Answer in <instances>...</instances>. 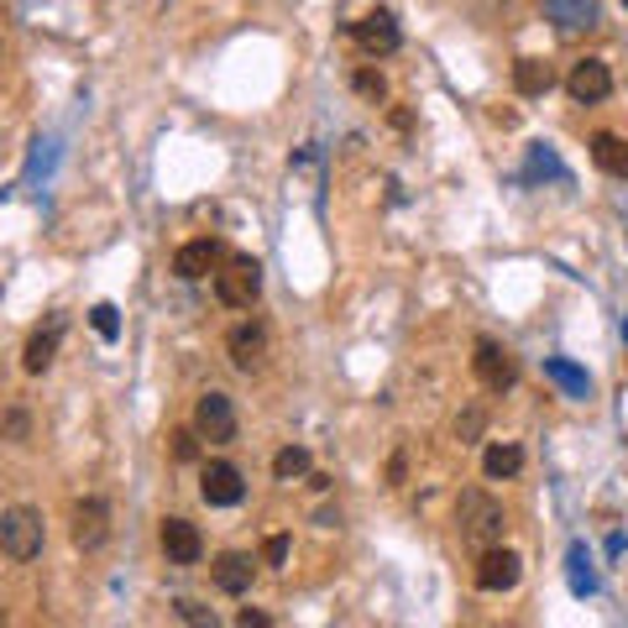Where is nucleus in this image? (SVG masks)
Masks as SVG:
<instances>
[{
    "label": "nucleus",
    "mask_w": 628,
    "mask_h": 628,
    "mask_svg": "<svg viewBox=\"0 0 628 628\" xmlns=\"http://www.w3.org/2000/svg\"><path fill=\"white\" fill-rule=\"evenodd\" d=\"M105 539H111V503H105V498H85V503L74 509V544L90 555Z\"/></svg>",
    "instance_id": "nucleus-10"
},
{
    "label": "nucleus",
    "mask_w": 628,
    "mask_h": 628,
    "mask_svg": "<svg viewBox=\"0 0 628 628\" xmlns=\"http://www.w3.org/2000/svg\"><path fill=\"white\" fill-rule=\"evenodd\" d=\"M0 628H11V624H5V602H0Z\"/></svg>",
    "instance_id": "nucleus-33"
},
{
    "label": "nucleus",
    "mask_w": 628,
    "mask_h": 628,
    "mask_svg": "<svg viewBox=\"0 0 628 628\" xmlns=\"http://www.w3.org/2000/svg\"><path fill=\"white\" fill-rule=\"evenodd\" d=\"M262 561H268V566H283V561H289V535H272L268 544H262Z\"/></svg>",
    "instance_id": "nucleus-27"
},
{
    "label": "nucleus",
    "mask_w": 628,
    "mask_h": 628,
    "mask_svg": "<svg viewBox=\"0 0 628 628\" xmlns=\"http://www.w3.org/2000/svg\"><path fill=\"white\" fill-rule=\"evenodd\" d=\"M90 325H94V335H100V341H116V335H120V309H116V304H94Z\"/></svg>",
    "instance_id": "nucleus-23"
},
{
    "label": "nucleus",
    "mask_w": 628,
    "mask_h": 628,
    "mask_svg": "<svg viewBox=\"0 0 628 628\" xmlns=\"http://www.w3.org/2000/svg\"><path fill=\"white\" fill-rule=\"evenodd\" d=\"M241 492H246V482L231 461H209L205 477H200V498H205L209 509H236Z\"/></svg>",
    "instance_id": "nucleus-8"
},
{
    "label": "nucleus",
    "mask_w": 628,
    "mask_h": 628,
    "mask_svg": "<svg viewBox=\"0 0 628 628\" xmlns=\"http://www.w3.org/2000/svg\"><path fill=\"white\" fill-rule=\"evenodd\" d=\"M472 372H477V383L487 393H509L518 383V361H513L509 346H498V341H477V357H472Z\"/></svg>",
    "instance_id": "nucleus-5"
},
{
    "label": "nucleus",
    "mask_w": 628,
    "mask_h": 628,
    "mask_svg": "<svg viewBox=\"0 0 628 628\" xmlns=\"http://www.w3.org/2000/svg\"><path fill=\"white\" fill-rule=\"evenodd\" d=\"M179 618H183L189 628H220L215 607H205V602H194V598H183V602H179Z\"/></svg>",
    "instance_id": "nucleus-24"
},
{
    "label": "nucleus",
    "mask_w": 628,
    "mask_h": 628,
    "mask_svg": "<svg viewBox=\"0 0 628 628\" xmlns=\"http://www.w3.org/2000/svg\"><path fill=\"white\" fill-rule=\"evenodd\" d=\"M592 163H598L602 174H613V179H628V142L613 137V131H598L592 137Z\"/></svg>",
    "instance_id": "nucleus-19"
},
{
    "label": "nucleus",
    "mask_w": 628,
    "mask_h": 628,
    "mask_svg": "<svg viewBox=\"0 0 628 628\" xmlns=\"http://www.w3.org/2000/svg\"><path fill=\"white\" fill-rule=\"evenodd\" d=\"M518 466H524V450L513 446V440H492V446L482 450V472H487V482L513 477Z\"/></svg>",
    "instance_id": "nucleus-20"
},
{
    "label": "nucleus",
    "mask_w": 628,
    "mask_h": 628,
    "mask_svg": "<svg viewBox=\"0 0 628 628\" xmlns=\"http://www.w3.org/2000/svg\"><path fill=\"white\" fill-rule=\"evenodd\" d=\"M236 628H272V618H268V613H262V607H241Z\"/></svg>",
    "instance_id": "nucleus-29"
},
{
    "label": "nucleus",
    "mask_w": 628,
    "mask_h": 628,
    "mask_svg": "<svg viewBox=\"0 0 628 628\" xmlns=\"http://www.w3.org/2000/svg\"><path fill=\"white\" fill-rule=\"evenodd\" d=\"M157 539H163V555H168L174 566H194V561L205 555V539H200V529H194L189 518H163Z\"/></svg>",
    "instance_id": "nucleus-11"
},
{
    "label": "nucleus",
    "mask_w": 628,
    "mask_h": 628,
    "mask_svg": "<svg viewBox=\"0 0 628 628\" xmlns=\"http://www.w3.org/2000/svg\"><path fill=\"white\" fill-rule=\"evenodd\" d=\"M351 37L361 42V53H372V59H388L403 42V31H398V22H393L388 11H367L361 22H351Z\"/></svg>",
    "instance_id": "nucleus-7"
},
{
    "label": "nucleus",
    "mask_w": 628,
    "mask_h": 628,
    "mask_svg": "<svg viewBox=\"0 0 628 628\" xmlns=\"http://www.w3.org/2000/svg\"><path fill=\"white\" fill-rule=\"evenodd\" d=\"M456 430H461V440H472V435H477V430H482V414H477V409H472V414L461 419V424H456Z\"/></svg>",
    "instance_id": "nucleus-31"
},
{
    "label": "nucleus",
    "mask_w": 628,
    "mask_h": 628,
    "mask_svg": "<svg viewBox=\"0 0 628 628\" xmlns=\"http://www.w3.org/2000/svg\"><path fill=\"white\" fill-rule=\"evenodd\" d=\"M0 550H5L11 561H37V555H42V513L37 509L0 513Z\"/></svg>",
    "instance_id": "nucleus-2"
},
{
    "label": "nucleus",
    "mask_w": 628,
    "mask_h": 628,
    "mask_svg": "<svg viewBox=\"0 0 628 628\" xmlns=\"http://www.w3.org/2000/svg\"><path fill=\"white\" fill-rule=\"evenodd\" d=\"M518 576H524V561H518L513 550H503V544L482 550V561H477V587L482 592H509V587H518Z\"/></svg>",
    "instance_id": "nucleus-9"
},
{
    "label": "nucleus",
    "mask_w": 628,
    "mask_h": 628,
    "mask_svg": "<svg viewBox=\"0 0 628 628\" xmlns=\"http://www.w3.org/2000/svg\"><path fill=\"white\" fill-rule=\"evenodd\" d=\"M566 566H571V592H598V576H592V561H587V544H571V555H566Z\"/></svg>",
    "instance_id": "nucleus-22"
},
{
    "label": "nucleus",
    "mask_w": 628,
    "mask_h": 628,
    "mask_svg": "<svg viewBox=\"0 0 628 628\" xmlns=\"http://www.w3.org/2000/svg\"><path fill=\"white\" fill-rule=\"evenodd\" d=\"M226 351H231V361H236L241 372H257L262 357H268V330L262 325H236L231 330V341H226Z\"/></svg>",
    "instance_id": "nucleus-13"
},
{
    "label": "nucleus",
    "mask_w": 628,
    "mask_h": 628,
    "mask_svg": "<svg viewBox=\"0 0 628 628\" xmlns=\"http://www.w3.org/2000/svg\"><path fill=\"white\" fill-rule=\"evenodd\" d=\"M257 294H262V268L252 257H231L226 268L215 272V299L226 309H252Z\"/></svg>",
    "instance_id": "nucleus-3"
},
{
    "label": "nucleus",
    "mask_w": 628,
    "mask_h": 628,
    "mask_svg": "<svg viewBox=\"0 0 628 628\" xmlns=\"http://www.w3.org/2000/svg\"><path fill=\"white\" fill-rule=\"evenodd\" d=\"M555 85V68L544 59H518L513 63V90L524 94V100H535V94H550Z\"/></svg>",
    "instance_id": "nucleus-18"
},
{
    "label": "nucleus",
    "mask_w": 628,
    "mask_h": 628,
    "mask_svg": "<svg viewBox=\"0 0 628 628\" xmlns=\"http://www.w3.org/2000/svg\"><path fill=\"white\" fill-rule=\"evenodd\" d=\"M252 571H257V566H252V555H241V550H226V555L209 566V576H215V587H220V592L241 598V592L252 587Z\"/></svg>",
    "instance_id": "nucleus-14"
},
{
    "label": "nucleus",
    "mask_w": 628,
    "mask_h": 628,
    "mask_svg": "<svg viewBox=\"0 0 628 628\" xmlns=\"http://www.w3.org/2000/svg\"><path fill=\"white\" fill-rule=\"evenodd\" d=\"M59 335H63V315H53V320H48V330H37V335L27 341V351H22V367H27L31 377L53 367V357H59Z\"/></svg>",
    "instance_id": "nucleus-15"
},
{
    "label": "nucleus",
    "mask_w": 628,
    "mask_h": 628,
    "mask_svg": "<svg viewBox=\"0 0 628 628\" xmlns=\"http://www.w3.org/2000/svg\"><path fill=\"white\" fill-rule=\"evenodd\" d=\"M456 529L466 544H477V550H492V544H503V529H509V513L503 503L492 498V492H482V487H466L461 498H456Z\"/></svg>",
    "instance_id": "nucleus-1"
},
{
    "label": "nucleus",
    "mask_w": 628,
    "mask_h": 628,
    "mask_svg": "<svg viewBox=\"0 0 628 628\" xmlns=\"http://www.w3.org/2000/svg\"><path fill=\"white\" fill-rule=\"evenodd\" d=\"M272 477H278V482L309 477V450H304V446H283L278 456H272Z\"/></svg>",
    "instance_id": "nucleus-21"
},
{
    "label": "nucleus",
    "mask_w": 628,
    "mask_h": 628,
    "mask_svg": "<svg viewBox=\"0 0 628 628\" xmlns=\"http://www.w3.org/2000/svg\"><path fill=\"white\" fill-rule=\"evenodd\" d=\"M544 11H550V22L561 31L598 27V0H544Z\"/></svg>",
    "instance_id": "nucleus-16"
},
{
    "label": "nucleus",
    "mask_w": 628,
    "mask_h": 628,
    "mask_svg": "<svg viewBox=\"0 0 628 628\" xmlns=\"http://www.w3.org/2000/svg\"><path fill=\"white\" fill-rule=\"evenodd\" d=\"M220 268V241H189V246H179V257H174V272H179L183 283H200V278H209V272Z\"/></svg>",
    "instance_id": "nucleus-12"
},
{
    "label": "nucleus",
    "mask_w": 628,
    "mask_h": 628,
    "mask_svg": "<svg viewBox=\"0 0 628 628\" xmlns=\"http://www.w3.org/2000/svg\"><path fill=\"white\" fill-rule=\"evenodd\" d=\"M544 377L566 393V398H592V377H587L576 361H566V357H544Z\"/></svg>",
    "instance_id": "nucleus-17"
},
{
    "label": "nucleus",
    "mask_w": 628,
    "mask_h": 628,
    "mask_svg": "<svg viewBox=\"0 0 628 628\" xmlns=\"http://www.w3.org/2000/svg\"><path fill=\"white\" fill-rule=\"evenodd\" d=\"M624 335H628V320H624Z\"/></svg>",
    "instance_id": "nucleus-34"
},
{
    "label": "nucleus",
    "mask_w": 628,
    "mask_h": 628,
    "mask_svg": "<svg viewBox=\"0 0 628 628\" xmlns=\"http://www.w3.org/2000/svg\"><path fill=\"white\" fill-rule=\"evenodd\" d=\"M535 174H550V179H566V168L555 163V152H544V148H535Z\"/></svg>",
    "instance_id": "nucleus-28"
},
{
    "label": "nucleus",
    "mask_w": 628,
    "mask_h": 628,
    "mask_svg": "<svg viewBox=\"0 0 628 628\" xmlns=\"http://www.w3.org/2000/svg\"><path fill=\"white\" fill-rule=\"evenodd\" d=\"M5 435H11V440H27V414H11V419H5Z\"/></svg>",
    "instance_id": "nucleus-30"
},
{
    "label": "nucleus",
    "mask_w": 628,
    "mask_h": 628,
    "mask_svg": "<svg viewBox=\"0 0 628 628\" xmlns=\"http://www.w3.org/2000/svg\"><path fill=\"white\" fill-rule=\"evenodd\" d=\"M194 435L209 440V446H231L236 440V403L215 388L200 393V403H194Z\"/></svg>",
    "instance_id": "nucleus-4"
},
{
    "label": "nucleus",
    "mask_w": 628,
    "mask_h": 628,
    "mask_svg": "<svg viewBox=\"0 0 628 628\" xmlns=\"http://www.w3.org/2000/svg\"><path fill=\"white\" fill-rule=\"evenodd\" d=\"M403 466H409V461H403V450H398V456H393V461H388V482H393V487L403 482Z\"/></svg>",
    "instance_id": "nucleus-32"
},
{
    "label": "nucleus",
    "mask_w": 628,
    "mask_h": 628,
    "mask_svg": "<svg viewBox=\"0 0 628 628\" xmlns=\"http://www.w3.org/2000/svg\"><path fill=\"white\" fill-rule=\"evenodd\" d=\"M168 450H174V461H194L200 456V435L194 430H168Z\"/></svg>",
    "instance_id": "nucleus-25"
},
{
    "label": "nucleus",
    "mask_w": 628,
    "mask_h": 628,
    "mask_svg": "<svg viewBox=\"0 0 628 628\" xmlns=\"http://www.w3.org/2000/svg\"><path fill=\"white\" fill-rule=\"evenodd\" d=\"M566 94L576 100V105H598V100H607L613 94V68L602 59H581L571 63L566 74Z\"/></svg>",
    "instance_id": "nucleus-6"
},
{
    "label": "nucleus",
    "mask_w": 628,
    "mask_h": 628,
    "mask_svg": "<svg viewBox=\"0 0 628 628\" xmlns=\"http://www.w3.org/2000/svg\"><path fill=\"white\" fill-rule=\"evenodd\" d=\"M351 85H357L361 100H383V94H388V85H383V74H377V68H357V79H351Z\"/></svg>",
    "instance_id": "nucleus-26"
}]
</instances>
